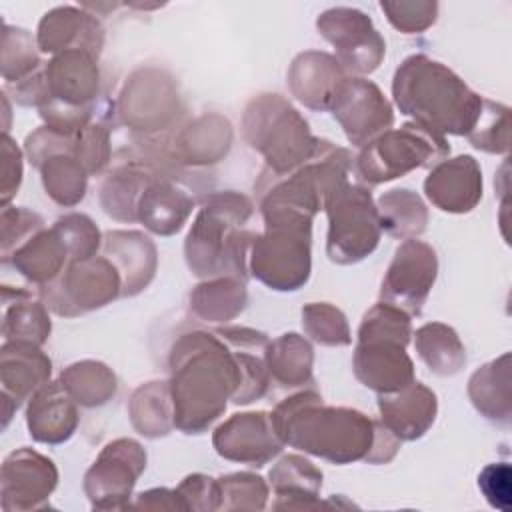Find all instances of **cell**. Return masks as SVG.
Listing matches in <instances>:
<instances>
[{
    "label": "cell",
    "mask_w": 512,
    "mask_h": 512,
    "mask_svg": "<svg viewBox=\"0 0 512 512\" xmlns=\"http://www.w3.org/2000/svg\"><path fill=\"white\" fill-rule=\"evenodd\" d=\"M170 394L174 426L186 434H200L226 408L238 402L244 384L238 354L218 332H188L170 352Z\"/></svg>",
    "instance_id": "1"
},
{
    "label": "cell",
    "mask_w": 512,
    "mask_h": 512,
    "mask_svg": "<svg viewBox=\"0 0 512 512\" xmlns=\"http://www.w3.org/2000/svg\"><path fill=\"white\" fill-rule=\"evenodd\" d=\"M270 416L284 444L334 464L366 460L376 436V420L352 408L326 406L316 392L286 398Z\"/></svg>",
    "instance_id": "2"
},
{
    "label": "cell",
    "mask_w": 512,
    "mask_h": 512,
    "mask_svg": "<svg viewBox=\"0 0 512 512\" xmlns=\"http://www.w3.org/2000/svg\"><path fill=\"white\" fill-rule=\"evenodd\" d=\"M392 94L402 114L440 136H468L482 116L484 100L452 70L424 54H414L398 66Z\"/></svg>",
    "instance_id": "3"
},
{
    "label": "cell",
    "mask_w": 512,
    "mask_h": 512,
    "mask_svg": "<svg viewBox=\"0 0 512 512\" xmlns=\"http://www.w3.org/2000/svg\"><path fill=\"white\" fill-rule=\"evenodd\" d=\"M252 216V202L236 192L212 194L198 212L186 244V262L196 276H236L244 280L254 234L240 230Z\"/></svg>",
    "instance_id": "4"
},
{
    "label": "cell",
    "mask_w": 512,
    "mask_h": 512,
    "mask_svg": "<svg viewBox=\"0 0 512 512\" xmlns=\"http://www.w3.org/2000/svg\"><path fill=\"white\" fill-rule=\"evenodd\" d=\"M410 334L408 312L388 302L372 306L358 328L356 378L380 394L398 392L414 382V366L404 350Z\"/></svg>",
    "instance_id": "5"
},
{
    "label": "cell",
    "mask_w": 512,
    "mask_h": 512,
    "mask_svg": "<svg viewBox=\"0 0 512 512\" xmlns=\"http://www.w3.org/2000/svg\"><path fill=\"white\" fill-rule=\"evenodd\" d=\"M244 138L258 150L274 174H288L306 164L316 148L308 122L278 94H260L244 110Z\"/></svg>",
    "instance_id": "6"
},
{
    "label": "cell",
    "mask_w": 512,
    "mask_h": 512,
    "mask_svg": "<svg viewBox=\"0 0 512 512\" xmlns=\"http://www.w3.org/2000/svg\"><path fill=\"white\" fill-rule=\"evenodd\" d=\"M266 230L250 246L252 274L272 290H298L310 276L312 220L278 216L264 220Z\"/></svg>",
    "instance_id": "7"
},
{
    "label": "cell",
    "mask_w": 512,
    "mask_h": 512,
    "mask_svg": "<svg viewBox=\"0 0 512 512\" xmlns=\"http://www.w3.org/2000/svg\"><path fill=\"white\" fill-rule=\"evenodd\" d=\"M328 214L326 252L332 262L354 264L364 260L378 246L380 220L366 188L338 182L324 198Z\"/></svg>",
    "instance_id": "8"
},
{
    "label": "cell",
    "mask_w": 512,
    "mask_h": 512,
    "mask_svg": "<svg viewBox=\"0 0 512 512\" xmlns=\"http://www.w3.org/2000/svg\"><path fill=\"white\" fill-rule=\"evenodd\" d=\"M448 154L444 136L408 122L398 130H386L364 146L356 160V172L370 184L404 176L406 172L442 160Z\"/></svg>",
    "instance_id": "9"
},
{
    "label": "cell",
    "mask_w": 512,
    "mask_h": 512,
    "mask_svg": "<svg viewBox=\"0 0 512 512\" xmlns=\"http://www.w3.org/2000/svg\"><path fill=\"white\" fill-rule=\"evenodd\" d=\"M46 306L60 316H78L122 294V278L108 258L72 260L62 276L40 290Z\"/></svg>",
    "instance_id": "10"
},
{
    "label": "cell",
    "mask_w": 512,
    "mask_h": 512,
    "mask_svg": "<svg viewBox=\"0 0 512 512\" xmlns=\"http://www.w3.org/2000/svg\"><path fill=\"white\" fill-rule=\"evenodd\" d=\"M144 468L146 452L138 442L130 438H118L106 444L84 476V490L92 508H126L132 488Z\"/></svg>",
    "instance_id": "11"
},
{
    "label": "cell",
    "mask_w": 512,
    "mask_h": 512,
    "mask_svg": "<svg viewBox=\"0 0 512 512\" xmlns=\"http://www.w3.org/2000/svg\"><path fill=\"white\" fill-rule=\"evenodd\" d=\"M320 34L336 48L338 62L358 74L378 68L386 44L372 26V20L354 8H332L316 22Z\"/></svg>",
    "instance_id": "12"
},
{
    "label": "cell",
    "mask_w": 512,
    "mask_h": 512,
    "mask_svg": "<svg viewBox=\"0 0 512 512\" xmlns=\"http://www.w3.org/2000/svg\"><path fill=\"white\" fill-rule=\"evenodd\" d=\"M330 110L354 146H366L394 122L392 108L380 88L364 78L346 76L332 98Z\"/></svg>",
    "instance_id": "13"
},
{
    "label": "cell",
    "mask_w": 512,
    "mask_h": 512,
    "mask_svg": "<svg viewBox=\"0 0 512 512\" xmlns=\"http://www.w3.org/2000/svg\"><path fill=\"white\" fill-rule=\"evenodd\" d=\"M58 482V470L50 458L18 448L2 462L0 506L4 512H24L44 508Z\"/></svg>",
    "instance_id": "14"
},
{
    "label": "cell",
    "mask_w": 512,
    "mask_h": 512,
    "mask_svg": "<svg viewBox=\"0 0 512 512\" xmlns=\"http://www.w3.org/2000/svg\"><path fill=\"white\" fill-rule=\"evenodd\" d=\"M436 272V252L420 240H406L400 244L386 270L380 298L408 314H420L436 280Z\"/></svg>",
    "instance_id": "15"
},
{
    "label": "cell",
    "mask_w": 512,
    "mask_h": 512,
    "mask_svg": "<svg viewBox=\"0 0 512 512\" xmlns=\"http://www.w3.org/2000/svg\"><path fill=\"white\" fill-rule=\"evenodd\" d=\"M52 372L50 358L32 342L4 340L0 348V384H2V416L4 428L12 412L28 400L36 390L48 384Z\"/></svg>",
    "instance_id": "16"
},
{
    "label": "cell",
    "mask_w": 512,
    "mask_h": 512,
    "mask_svg": "<svg viewBox=\"0 0 512 512\" xmlns=\"http://www.w3.org/2000/svg\"><path fill=\"white\" fill-rule=\"evenodd\" d=\"M212 442L222 458L250 466L266 464L284 446L266 412L234 414L216 428Z\"/></svg>",
    "instance_id": "17"
},
{
    "label": "cell",
    "mask_w": 512,
    "mask_h": 512,
    "mask_svg": "<svg viewBox=\"0 0 512 512\" xmlns=\"http://www.w3.org/2000/svg\"><path fill=\"white\" fill-rule=\"evenodd\" d=\"M178 112V94L164 72H136L120 98V114L136 130H162Z\"/></svg>",
    "instance_id": "18"
},
{
    "label": "cell",
    "mask_w": 512,
    "mask_h": 512,
    "mask_svg": "<svg viewBox=\"0 0 512 512\" xmlns=\"http://www.w3.org/2000/svg\"><path fill=\"white\" fill-rule=\"evenodd\" d=\"M424 192L444 212H468L482 196V172L472 156L438 162L424 182Z\"/></svg>",
    "instance_id": "19"
},
{
    "label": "cell",
    "mask_w": 512,
    "mask_h": 512,
    "mask_svg": "<svg viewBox=\"0 0 512 512\" xmlns=\"http://www.w3.org/2000/svg\"><path fill=\"white\" fill-rule=\"evenodd\" d=\"M50 100L72 108H88L98 94V66L92 54L68 50L44 66Z\"/></svg>",
    "instance_id": "20"
},
{
    "label": "cell",
    "mask_w": 512,
    "mask_h": 512,
    "mask_svg": "<svg viewBox=\"0 0 512 512\" xmlns=\"http://www.w3.org/2000/svg\"><path fill=\"white\" fill-rule=\"evenodd\" d=\"M104 34L100 24L72 6H60L44 14L38 24L36 44L42 52L62 54L68 50H84L98 56Z\"/></svg>",
    "instance_id": "21"
},
{
    "label": "cell",
    "mask_w": 512,
    "mask_h": 512,
    "mask_svg": "<svg viewBox=\"0 0 512 512\" xmlns=\"http://www.w3.org/2000/svg\"><path fill=\"white\" fill-rule=\"evenodd\" d=\"M382 424L398 440H416L426 434L436 418V396L420 382H410L392 394H382L378 400Z\"/></svg>",
    "instance_id": "22"
},
{
    "label": "cell",
    "mask_w": 512,
    "mask_h": 512,
    "mask_svg": "<svg viewBox=\"0 0 512 512\" xmlns=\"http://www.w3.org/2000/svg\"><path fill=\"white\" fill-rule=\"evenodd\" d=\"M30 436L42 444H60L68 440L78 426L74 398L60 382H48L30 396L26 410Z\"/></svg>",
    "instance_id": "23"
},
{
    "label": "cell",
    "mask_w": 512,
    "mask_h": 512,
    "mask_svg": "<svg viewBox=\"0 0 512 512\" xmlns=\"http://www.w3.org/2000/svg\"><path fill=\"white\" fill-rule=\"evenodd\" d=\"M344 78L340 62L324 52L298 54L288 70L292 94L312 110H328Z\"/></svg>",
    "instance_id": "24"
},
{
    "label": "cell",
    "mask_w": 512,
    "mask_h": 512,
    "mask_svg": "<svg viewBox=\"0 0 512 512\" xmlns=\"http://www.w3.org/2000/svg\"><path fill=\"white\" fill-rule=\"evenodd\" d=\"M194 208V198L178 188L170 178L152 174L146 182L136 218L156 234L170 236L178 232Z\"/></svg>",
    "instance_id": "25"
},
{
    "label": "cell",
    "mask_w": 512,
    "mask_h": 512,
    "mask_svg": "<svg viewBox=\"0 0 512 512\" xmlns=\"http://www.w3.org/2000/svg\"><path fill=\"white\" fill-rule=\"evenodd\" d=\"M104 252L120 272L122 294L134 296L148 286L156 270V248L150 238L134 230H114L104 238Z\"/></svg>",
    "instance_id": "26"
},
{
    "label": "cell",
    "mask_w": 512,
    "mask_h": 512,
    "mask_svg": "<svg viewBox=\"0 0 512 512\" xmlns=\"http://www.w3.org/2000/svg\"><path fill=\"white\" fill-rule=\"evenodd\" d=\"M68 256L70 254L62 238L52 226L50 230L42 228L36 234H32L28 240L16 246L6 258H2V262L12 266L20 276L30 280L32 284H38L42 288L60 276Z\"/></svg>",
    "instance_id": "27"
},
{
    "label": "cell",
    "mask_w": 512,
    "mask_h": 512,
    "mask_svg": "<svg viewBox=\"0 0 512 512\" xmlns=\"http://www.w3.org/2000/svg\"><path fill=\"white\" fill-rule=\"evenodd\" d=\"M230 142V122L218 114H206L182 128L174 144V154L184 164H212L226 156Z\"/></svg>",
    "instance_id": "28"
},
{
    "label": "cell",
    "mask_w": 512,
    "mask_h": 512,
    "mask_svg": "<svg viewBox=\"0 0 512 512\" xmlns=\"http://www.w3.org/2000/svg\"><path fill=\"white\" fill-rule=\"evenodd\" d=\"M270 484L276 492V508H314L322 488V472L298 454L284 456L270 470Z\"/></svg>",
    "instance_id": "29"
},
{
    "label": "cell",
    "mask_w": 512,
    "mask_h": 512,
    "mask_svg": "<svg viewBox=\"0 0 512 512\" xmlns=\"http://www.w3.org/2000/svg\"><path fill=\"white\" fill-rule=\"evenodd\" d=\"M4 298V318L2 336L4 340H20L32 344H44L50 336V318L46 304L32 300L28 290L2 288Z\"/></svg>",
    "instance_id": "30"
},
{
    "label": "cell",
    "mask_w": 512,
    "mask_h": 512,
    "mask_svg": "<svg viewBox=\"0 0 512 512\" xmlns=\"http://www.w3.org/2000/svg\"><path fill=\"white\" fill-rule=\"evenodd\" d=\"M246 306V286L242 278L218 276L198 284L190 294L192 312L208 322L236 318Z\"/></svg>",
    "instance_id": "31"
},
{
    "label": "cell",
    "mask_w": 512,
    "mask_h": 512,
    "mask_svg": "<svg viewBox=\"0 0 512 512\" xmlns=\"http://www.w3.org/2000/svg\"><path fill=\"white\" fill-rule=\"evenodd\" d=\"M314 354L310 344L298 334H282L268 344L266 366L272 380L284 388L304 386L312 380Z\"/></svg>",
    "instance_id": "32"
},
{
    "label": "cell",
    "mask_w": 512,
    "mask_h": 512,
    "mask_svg": "<svg viewBox=\"0 0 512 512\" xmlns=\"http://www.w3.org/2000/svg\"><path fill=\"white\" fill-rule=\"evenodd\" d=\"M130 418L134 428L150 438L170 432L174 426V404L170 384L148 382L140 386L130 398Z\"/></svg>",
    "instance_id": "33"
},
{
    "label": "cell",
    "mask_w": 512,
    "mask_h": 512,
    "mask_svg": "<svg viewBox=\"0 0 512 512\" xmlns=\"http://www.w3.org/2000/svg\"><path fill=\"white\" fill-rule=\"evenodd\" d=\"M60 384L76 404L86 408L102 406L116 394V376L106 364L94 360L70 364L62 370Z\"/></svg>",
    "instance_id": "34"
},
{
    "label": "cell",
    "mask_w": 512,
    "mask_h": 512,
    "mask_svg": "<svg viewBox=\"0 0 512 512\" xmlns=\"http://www.w3.org/2000/svg\"><path fill=\"white\" fill-rule=\"evenodd\" d=\"M380 228L396 238H410L424 232L428 212L420 196L406 188H396L380 196L378 200Z\"/></svg>",
    "instance_id": "35"
},
{
    "label": "cell",
    "mask_w": 512,
    "mask_h": 512,
    "mask_svg": "<svg viewBox=\"0 0 512 512\" xmlns=\"http://www.w3.org/2000/svg\"><path fill=\"white\" fill-rule=\"evenodd\" d=\"M46 194L60 206H74L86 194V168L68 152H58L42 160L38 166Z\"/></svg>",
    "instance_id": "36"
},
{
    "label": "cell",
    "mask_w": 512,
    "mask_h": 512,
    "mask_svg": "<svg viewBox=\"0 0 512 512\" xmlns=\"http://www.w3.org/2000/svg\"><path fill=\"white\" fill-rule=\"evenodd\" d=\"M416 350L422 362L440 376L456 374L466 360L456 332L440 322L424 324L416 330Z\"/></svg>",
    "instance_id": "37"
},
{
    "label": "cell",
    "mask_w": 512,
    "mask_h": 512,
    "mask_svg": "<svg viewBox=\"0 0 512 512\" xmlns=\"http://www.w3.org/2000/svg\"><path fill=\"white\" fill-rule=\"evenodd\" d=\"M152 174L144 172L136 164L114 170L100 188V204L104 212L116 220H136L140 194Z\"/></svg>",
    "instance_id": "38"
},
{
    "label": "cell",
    "mask_w": 512,
    "mask_h": 512,
    "mask_svg": "<svg viewBox=\"0 0 512 512\" xmlns=\"http://www.w3.org/2000/svg\"><path fill=\"white\" fill-rule=\"evenodd\" d=\"M36 46L28 30L2 26V78L6 84H18L38 70Z\"/></svg>",
    "instance_id": "39"
},
{
    "label": "cell",
    "mask_w": 512,
    "mask_h": 512,
    "mask_svg": "<svg viewBox=\"0 0 512 512\" xmlns=\"http://www.w3.org/2000/svg\"><path fill=\"white\" fill-rule=\"evenodd\" d=\"M302 326L306 334L324 346H346L350 344V328L346 316L326 304V302H312L302 308Z\"/></svg>",
    "instance_id": "40"
},
{
    "label": "cell",
    "mask_w": 512,
    "mask_h": 512,
    "mask_svg": "<svg viewBox=\"0 0 512 512\" xmlns=\"http://www.w3.org/2000/svg\"><path fill=\"white\" fill-rule=\"evenodd\" d=\"M220 508L224 510H262L268 498L266 482L250 472H234L218 478Z\"/></svg>",
    "instance_id": "41"
},
{
    "label": "cell",
    "mask_w": 512,
    "mask_h": 512,
    "mask_svg": "<svg viewBox=\"0 0 512 512\" xmlns=\"http://www.w3.org/2000/svg\"><path fill=\"white\" fill-rule=\"evenodd\" d=\"M54 230L62 238L72 260L92 258L100 246V232L96 224L84 214H68L58 218Z\"/></svg>",
    "instance_id": "42"
},
{
    "label": "cell",
    "mask_w": 512,
    "mask_h": 512,
    "mask_svg": "<svg viewBox=\"0 0 512 512\" xmlns=\"http://www.w3.org/2000/svg\"><path fill=\"white\" fill-rule=\"evenodd\" d=\"M72 154L86 168L88 174H98L110 158L108 132L100 124H86L80 132L74 134Z\"/></svg>",
    "instance_id": "43"
},
{
    "label": "cell",
    "mask_w": 512,
    "mask_h": 512,
    "mask_svg": "<svg viewBox=\"0 0 512 512\" xmlns=\"http://www.w3.org/2000/svg\"><path fill=\"white\" fill-rule=\"evenodd\" d=\"M0 228H2V258H6L16 246L28 240L32 234L44 228V220L40 214L18 208L6 206L0 214Z\"/></svg>",
    "instance_id": "44"
},
{
    "label": "cell",
    "mask_w": 512,
    "mask_h": 512,
    "mask_svg": "<svg viewBox=\"0 0 512 512\" xmlns=\"http://www.w3.org/2000/svg\"><path fill=\"white\" fill-rule=\"evenodd\" d=\"M380 6L388 14L390 24L404 34H414L434 24L438 10L434 2H382Z\"/></svg>",
    "instance_id": "45"
},
{
    "label": "cell",
    "mask_w": 512,
    "mask_h": 512,
    "mask_svg": "<svg viewBox=\"0 0 512 512\" xmlns=\"http://www.w3.org/2000/svg\"><path fill=\"white\" fill-rule=\"evenodd\" d=\"M186 510H218L220 508V488L218 480L204 476V474H192L186 476L184 482L176 488Z\"/></svg>",
    "instance_id": "46"
},
{
    "label": "cell",
    "mask_w": 512,
    "mask_h": 512,
    "mask_svg": "<svg viewBox=\"0 0 512 512\" xmlns=\"http://www.w3.org/2000/svg\"><path fill=\"white\" fill-rule=\"evenodd\" d=\"M22 182V152L8 132L2 134V184L0 202L2 208L10 204Z\"/></svg>",
    "instance_id": "47"
},
{
    "label": "cell",
    "mask_w": 512,
    "mask_h": 512,
    "mask_svg": "<svg viewBox=\"0 0 512 512\" xmlns=\"http://www.w3.org/2000/svg\"><path fill=\"white\" fill-rule=\"evenodd\" d=\"M478 486L494 508L510 510V466L506 462L486 466L478 476Z\"/></svg>",
    "instance_id": "48"
},
{
    "label": "cell",
    "mask_w": 512,
    "mask_h": 512,
    "mask_svg": "<svg viewBox=\"0 0 512 512\" xmlns=\"http://www.w3.org/2000/svg\"><path fill=\"white\" fill-rule=\"evenodd\" d=\"M136 506H148V508H180L186 510L178 490H166V488H154L148 492H142Z\"/></svg>",
    "instance_id": "49"
}]
</instances>
